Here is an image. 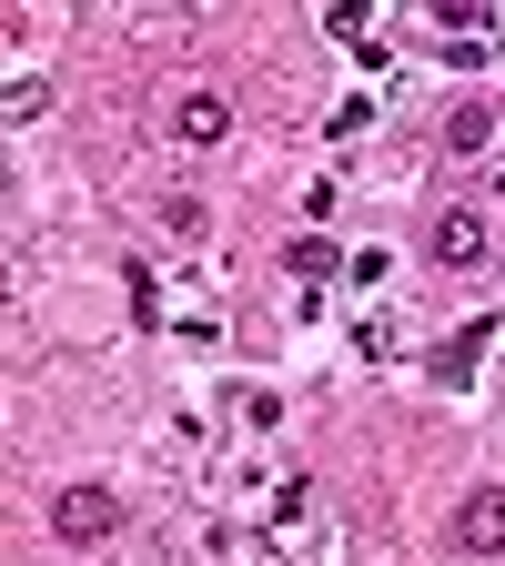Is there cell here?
<instances>
[{"label": "cell", "mask_w": 505, "mask_h": 566, "mask_svg": "<svg viewBox=\"0 0 505 566\" xmlns=\"http://www.w3.org/2000/svg\"><path fill=\"white\" fill-rule=\"evenodd\" d=\"M485 243H495V223H485L475 202H445L435 223H424V253H435L445 273H475V263H485Z\"/></svg>", "instance_id": "obj_1"}, {"label": "cell", "mask_w": 505, "mask_h": 566, "mask_svg": "<svg viewBox=\"0 0 505 566\" xmlns=\"http://www.w3.org/2000/svg\"><path fill=\"white\" fill-rule=\"evenodd\" d=\"M112 526H122V495L112 485H71L61 506H51V536L61 546H112Z\"/></svg>", "instance_id": "obj_2"}, {"label": "cell", "mask_w": 505, "mask_h": 566, "mask_svg": "<svg viewBox=\"0 0 505 566\" xmlns=\"http://www.w3.org/2000/svg\"><path fill=\"white\" fill-rule=\"evenodd\" d=\"M455 546L465 556H505V485H475L455 506Z\"/></svg>", "instance_id": "obj_3"}, {"label": "cell", "mask_w": 505, "mask_h": 566, "mask_svg": "<svg viewBox=\"0 0 505 566\" xmlns=\"http://www.w3.org/2000/svg\"><path fill=\"white\" fill-rule=\"evenodd\" d=\"M162 132H172V142H192V153H212V142L233 132V102H223V92H182Z\"/></svg>", "instance_id": "obj_4"}, {"label": "cell", "mask_w": 505, "mask_h": 566, "mask_svg": "<svg viewBox=\"0 0 505 566\" xmlns=\"http://www.w3.org/2000/svg\"><path fill=\"white\" fill-rule=\"evenodd\" d=\"M485 142H495V112H485V102L445 112V153H485Z\"/></svg>", "instance_id": "obj_5"}, {"label": "cell", "mask_w": 505, "mask_h": 566, "mask_svg": "<svg viewBox=\"0 0 505 566\" xmlns=\"http://www.w3.org/2000/svg\"><path fill=\"white\" fill-rule=\"evenodd\" d=\"M485 334H495V324H465V334H455V344L435 354V375H445V385H465V375H475V354H485Z\"/></svg>", "instance_id": "obj_6"}, {"label": "cell", "mask_w": 505, "mask_h": 566, "mask_svg": "<svg viewBox=\"0 0 505 566\" xmlns=\"http://www.w3.org/2000/svg\"><path fill=\"white\" fill-rule=\"evenodd\" d=\"M51 112V82H11V92H0V122H41Z\"/></svg>", "instance_id": "obj_7"}, {"label": "cell", "mask_w": 505, "mask_h": 566, "mask_svg": "<svg viewBox=\"0 0 505 566\" xmlns=\"http://www.w3.org/2000/svg\"><path fill=\"white\" fill-rule=\"evenodd\" d=\"M304 506H314V485L294 475V485H283V495H273V536H304Z\"/></svg>", "instance_id": "obj_8"}, {"label": "cell", "mask_w": 505, "mask_h": 566, "mask_svg": "<svg viewBox=\"0 0 505 566\" xmlns=\"http://www.w3.org/2000/svg\"><path fill=\"white\" fill-rule=\"evenodd\" d=\"M162 223H172L182 243H202V192H162Z\"/></svg>", "instance_id": "obj_9"}, {"label": "cell", "mask_w": 505, "mask_h": 566, "mask_svg": "<svg viewBox=\"0 0 505 566\" xmlns=\"http://www.w3.org/2000/svg\"><path fill=\"white\" fill-rule=\"evenodd\" d=\"M122 283H131V314H141V324H162V283H152V263H131Z\"/></svg>", "instance_id": "obj_10"}, {"label": "cell", "mask_w": 505, "mask_h": 566, "mask_svg": "<svg viewBox=\"0 0 505 566\" xmlns=\"http://www.w3.org/2000/svg\"><path fill=\"white\" fill-rule=\"evenodd\" d=\"M233 415H243V424H253V436H273V415H283V405H273V395H253V385H243V395H233Z\"/></svg>", "instance_id": "obj_11"}, {"label": "cell", "mask_w": 505, "mask_h": 566, "mask_svg": "<svg viewBox=\"0 0 505 566\" xmlns=\"http://www.w3.org/2000/svg\"><path fill=\"white\" fill-rule=\"evenodd\" d=\"M495 202H505V172H495Z\"/></svg>", "instance_id": "obj_12"}]
</instances>
